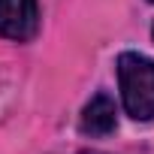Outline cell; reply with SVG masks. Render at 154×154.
Masks as SVG:
<instances>
[{
  "instance_id": "1",
  "label": "cell",
  "mask_w": 154,
  "mask_h": 154,
  "mask_svg": "<svg viewBox=\"0 0 154 154\" xmlns=\"http://www.w3.org/2000/svg\"><path fill=\"white\" fill-rule=\"evenodd\" d=\"M118 85H121V103L133 121H151L154 118V60L124 51L118 54Z\"/></svg>"
},
{
  "instance_id": "3",
  "label": "cell",
  "mask_w": 154,
  "mask_h": 154,
  "mask_svg": "<svg viewBox=\"0 0 154 154\" xmlns=\"http://www.w3.org/2000/svg\"><path fill=\"white\" fill-rule=\"evenodd\" d=\"M118 124V115H115V103L109 94H94L88 100V106L82 109V118H79V127L85 136H109Z\"/></svg>"
},
{
  "instance_id": "5",
  "label": "cell",
  "mask_w": 154,
  "mask_h": 154,
  "mask_svg": "<svg viewBox=\"0 0 154 154\" xmlns=\"http://www.w3.org/2000/svg\"><path fill=\"white\" fill-rule=\"evenodd\" d=\"M151 3H154V0H151Z\"/></svg>"
},
{
  "instance_id": "2",
  "label": "cell",
  "mask_w": 154,
  "mask_h": 154,
  "mask_svg": "<svg viewBox=\"0 0 154 154\" xmlns=\"http://www.w3.org/2000/svg\"><path fill=\"white\" fill-rule=\"evenodd\" d=\"M39 27V3L36 0H0V36L24 42Z\"/></svg>"
},
{
  "instance_id": "6",
  "label": "cell",
  "mask_w": 154,
  "mask_h": 154,
  "mask_svg": "<svg viewBox=\"0 0 154 154\" xmlns=\"http://www.w3.org/2000/svg\"><path fill=\"white\" fill-rule=\"evenodd\" d=\"M151 33H154V30H151Z\"/></svg>"
},
{
  "instance_id": "4",
  "label": "cell",
  "mask_w": 154,
  "mask_h": 154,
  "mask_svg": "<svg viewBox=\"0 0 154 154\" xmlns=\"http://www.w3.org/2000/svg\"><path fill=\"white\" fill-rule=\"evenodd\" d=\"M82 154H103V151H94V148H91V151H82Z\"/></svg>"
}]
</instances>
